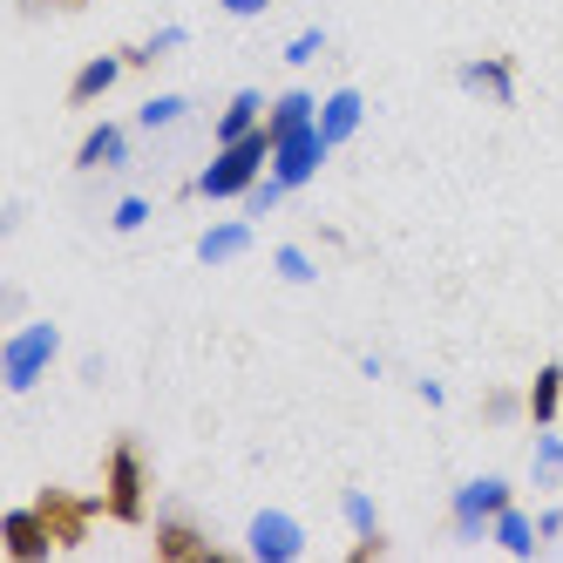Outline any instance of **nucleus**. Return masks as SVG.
<instances>
[{"label": "nucleus", "mask_w": 563, "mask_h": 563, "mask_svg": "<svg viewBox=\"0 0 563 563\" xmlns=\"http://www.w3.org/2000/svg\"><path fill=\"white\" fill-rule=\"evenodd\" d=\"M102 516L123 522V530H136V522L150 516V475H143V455H136L130 434L102 455Z\"/></svg>", "instance_id": "1"}, {"label": "nucleus", "mask_w": 563, "mask_h": 563, "mask_svg": "<svg viewBox=\"0 0 563 563\" xmlns=\"http://www.w3.org/2000/svg\"><path fill=\"white\" fill-rule=\"evenodd\" d=\"M265 164H272V136L265 130L238 136V143H218L211 170L197 177V197H252V184L265 177Z\"/></svg>", "instance_id": "2"}, {"label": "nucleus", "mask_w": 563, "mask_h": 563, "mask_svg": "<svg viewBox=\"0 0 563 563\" xmlns=\"http://www.w3.org/2000/svg\"><path fill=\"white\" fill-rule=\"evenodd\" d=\"M62 333L55 327H21L8 346H0V380H8V394H27L34 380L48 374V360H55Z\"/></svg>", "instance_id": "3"}, {"label": "nucleus", "mask_w": 563, "mask_h": 563, "mask_svg": "<svg viewBox=\"0 0 563 563\" xmlns=\"http://www.w3.org/2000/svg\"><path fill=\"white\" fill-rule=\"evenodd\" d=\"M34 509L48 516V530H55V543H62V550H82V543H89V530H96V516H102V503L62 489V482H48V489L34 496Z\"/></svg>", "instance_id": "4"}, {"label": "nucleus", "mask_w": 563, "mask_h": 563, "mask_svg": "<svg viewBox=\"0 0 563 563\" xmlns=\"http://www.w3.org/2000/svg\"><path fill=\"white\" fill-rule=\"evenodd\" d=\"M503 509H509V482L503 475H475V482H462V489H455V530L462 537H482Z\"/></svg>", "instance_id": "5"}, {"label": "nucleus", "mask_w": 563, "mask_h": 563, "mask_svg": "<svg viewBox=\"0 0 563 563\" xmlns=\"http://www.w3.org/2000/svg\"><path fill=\"white\" fill-rule=\"evenodd\" d=\"M0 537H8V556L14 563H48L62 543H55V530H48V516L42 509H8V522H0Z\"/></svg>", "instance_id": "6"}, {"label": "nucleus", "mask_w": 563, "mask_h": 563, "mask_svg": "<svg viewBox=\"0 0 563 563\" xmlns=\"http://www.w3.org/2000/svg\"><path fill=\"white\" fill-rule=\"evenodd\" d=\"M156 556H164V563H224V550L197 530L190 516H177V509L156 522Z\"/></svg>", "instance_id": "7"}, {"label": "nucleus", "mask_w": 563, "mask_h": 563, "mask_svg": "<svg viewBox=\"0 0 563 563\" xmlns=\"http://www.w3.org/2000/svg\"><path fill=\"white\" fill-rule=\"evenodd\" d=\"M245 543H252V556H258V563H292V556L306 550V530H299L286 509H258Z\"/></svg>", "instance_id": "8"}, {"label": "nucleus", "mask_w": 563, "mask_h": 563, "mask_svg": "<svg viewBox=\"0 0 563 563\" xmlns=\"http://www.w3.org/2000/svg\"><path fill=\"white\" fill-rule=\"evenodd\" d=\"M319 156H327V136H319V130H299V136H286V143H272V177L286 184V190H299V184L319 170Z\"/></svg>", "instance_id": "9"}, {"label": "nucleus", "mask_w": 563, "mask_h": 563, "mask_svg": "<svg viewBox=\"0 0 563 563\" xmlns=\"http://www.w3.org/2000/svg\"><path fill=\"white\" fill-rule=\"evenodd\" d=\"M299 130H319V102H312L306 89H286V96L265 109V136L286 143V136H299Z\"/></svg>", "instance_id": "10"}, {"label": "nucleus", "mask_w": 563, "mask_h": 563, "mask_svg": "<svg viewBox=\"0 0 563 563\" xmlns=\"http://www.w3.org/2000/svg\"><path fill=\"white\" fill-rule=\"evenodd\" d=\"M123 68H130L123 55H96V62H82V68H75V82H68V102H75V109H89L96 96L115 89V75H123Z\"/></svg>", "instance_id": "11"}, {"label": "nucleus", "mask_w": 563, "mask_h": 563, "mask_svg": "<svg viewBox=\"0 0 563 563\" xmlns=\"http://www.w3.org/2000/svg\"><path fill=\"white\" fill-rule=\"evenodd\" d=\"M360 115H367L360 89H340V96H327V102H319V136H327V150H333V143H346V136L360 130Z\"/></svg>", "instance_id": "12"}, {"label": "nucleus", "mask_w": 563, "mask_h": 563, "mask_svg": "<svg viewBox=\"0 0 563 563\" xmlns=\"http://www.w3.org/2000/svg\"><path fill=\"white\" fill-rule=\"evenodd\" d=\"M556 408H563V367L550 360V367H537V380H530V400H522V415H530L537 428H556Z\"/></svg>", "instance_id": "13"}, {"label": "nucleus", "mask_w": 563, "mask_h": 563, "mask_svg": "<svg viewBox=\"0 0 563 563\" xmlns=\"http://www.w3.org/2000/svg\"><path fill=\"white\" fill-rule=\"evenodd\" d=\"M123 156H130V136L115 123H102V130L82 136V150H75V170H102V164H123Z\"/></svg>", "instance_id": "14"}, {"label": "nucleus", "mask_w": 563, "mask_h": 563, "mask_svg": "<svg viewBox=\"0 0 563 563\" xmlns=\"http://www.w3.org/2000/svg\"><path fill=\"white\" fill-rule=\"evenodd\" d=\"M252 130H265V102L252 89H238L224 102V115H218V143H238V136H252Z\"/></svg>", "instance_id": "15"}, {"label": "nucleus", "mask_w": 563, "mask_h": 563, "mask_svg": "<svg viewBox=\"0 0 563 563\" xmlns=\"http://www.w3.org/2000/svg\"><path fill=\"white\" fill-rule=\"evenodd\" d=\"M462 89H468V96H489V102H509V96H516L509 62H468V68H462Z\"/></svg>", "instance_id": "16"}, {"label": "nucleus", "mask_w": 563, "mask_h": 563, "mask_svg": "<svg viewBox=\"0 0 563 563\" xmlns=\"http://www.w3.org/2000/svg\"><path fill=\"white\" fill-rule=\"evenodd\" d=\"M238 252H252V224H218V231L197 238V258H205V265H224Z\"/></svg>", "instance_id": "17"}, {"label": "nucleus", "mask_w": 563, "mask_h": 563, "mask_svg": "<svg viewBox=\"0 0 563 563\" xmlns=\"http://www.w3.org/2000/svg\"><path fill=\"white\" fill-rule=\"evenodd\" d=\"M489 530H496V543H503V550H516V556H530V550H537V522L522 516L516 503H509V509H503V516L489 522Z\"/></svg>", "instance_id": "18"}, {"label": "nucleus", "mask_w": 563, "mask_h": 563, "mask_svg": "<svg viewBox=\"0 0 563 563\" xmlns=\"http://www.w3.org/2000/svg\"><path fill=\"white\" fill-rule=\"evenodd\" d=\"M530 475H537V489H563V434H556V428H543Z\"/></svg>", "instance_id": "19"}, {"label": "nucleus", "mask_w": 563, "mask_h": 563, "mask_svg": "<svg viewBox=\"0 0 563 563\" xmlns=\"http://www.w3.org/2000/svg\"><path fill=\"white\" fill-rule=\"evenodd\" d=\"M177 115H184V96H150L136 123H143V130H164V123H177Z\"/></svg>", "instance_id": "20"}, {"label": "nucleus", "mask_w": 563, "mask_h": 563, "mask_svg": "<svg viewBox=\"0 0 563 563\" xmlns=\"http://www.w3.org/2000/svg\"><path fill=\"white\" fill-rule=\"evenodd\" d=\"M177 42H184V34H177V27H164V34H150V42H143V48H130L123 62H130V68H150L156 55H164V48H177Z\"/></svg>", "instance_id": "21"}, {"label": "nucleus", "mask_w": 563, "mask_h": 563, "mask_svg": "<svg viewBox=\"0 0 563 563\" xmlns=\"http://www.w3.org/2000/svg\"><path fill=\"white\" fill-rule=\"evenodd\" d=\"M380 556H387V537H380V530H360V543H353L346 563H380Z\"/></svg>", "instance_id": "22"}, {"label": "nucleus", "mask_w": 563, "mask_h": 563, "mask_svg": "<svg viewBox=\"0 0 563 563\" xmlns=\"http://www.w3.org/2000/svg\"><path fill=\"white\" fill-rule=\"evenodd\" d=\"M150 218V205H143V197H123V205H115V231H136Z\"/></svg>", "instance_id": "23"}, {"label": "nucleus", "mask_w": 563, "mask_h": 563, "mask_svg": "<svg viewBox=\"0 0 563 563\" xmlns=\"http://www.w3.org/2000/svg\"><path fill=\"white\" fill-rule=\"evenodd\" d=\"M346 522H353V530H374V503H367V496H360V489L346 496Z\"/></svg>", "instance_id": "24"}, {"label": "nucleus", "mask_w": 563, "mask_h": 563, "mask_svg": "<svg viewBox=\"0 0 563 563\" xmlns=\"http://www.w3.org/2000/svg\"><path fill=\"white\" fill-rule=\"evenodd\" d=\"M278 272H286V278H312V258L286 245V252H278Z\"/></svg>", "instance_id": "25"}, {"label": "nucleus", "mask_w": 563, "mask_h": 563, "mask_svg": "<svg viewBox=\"0 0 563 563\" xmlns=\"http://www.w3.org/2000/svg\"><path fill=\"white\" fill-rule=\"evenodd\" d=\"M278 190H286V184H278V177H272V184L258 177V184H252V211H272V205H278Z\"/></svg>", "instance_id": "26"}, {"label": "nucleus", "mask_w": 563, "mask_h": 563, "mask_svg": "<svg viewBox=\"0 0 563 563\" xmlns=\"http://www.w3.org/2000/svg\"><path fill=\"white\" fill-rule=\"evenodd\" d=\"M482 415H489V421H509V415H516V394H489V400H482Z\"/></svg>", "instance_id": "27"}, {"label": "nucleus", "mask_w": 563, "mask_h": 563, "mask_svg": "<svg viewBox=\"0 0 563 563\" xmlns=\"http://www.w3.org/2000/svg\"><path fill=\"white\" fill-rule=\"evenodd\" d=\"M218 8H224V14H238V21H252V14H265V8H272V0H218Z\"/></svg>", "instance_id": "28"}, {"label": "nucleus", "mask_w": 563, "mask_h": 563, "mask_svg": "<svg viewBox=\"0 0 563 563\" xmlns=\"http://www.w3.org/2000/svg\"><path fill=\"white\" fill-rule=\"evenodd\" d=\"M537 537H563V509H543L537 516Z\"/></svg>", "instance_id": "29"}, {"label": "nucleus", "mask_w": 563, "mask_h": 563, "mask_svg": "<svg viewBox=\"0 0 563 563\" xmlns=\"http://www.w3.org/2000/svg\"><path fill=\"white\" fill-rule=\"evenodd\" d=\"M21 8H48V0H21Z\"/></svg>", "instance_id": "30"}, {"label": "nucleus", "mask_w": 563, "mask_h": 563, "mask_svg": "<svg viewBox=\"0 0 563 563\" xmlns=\"http://www.w3.org/2000/svg\"><path fill=\"white\" fill-rule=\"evenodd\" d=\"M62 8H82V0H62Z\"/></svg>", "instance_id": "31"}]
</instances>
